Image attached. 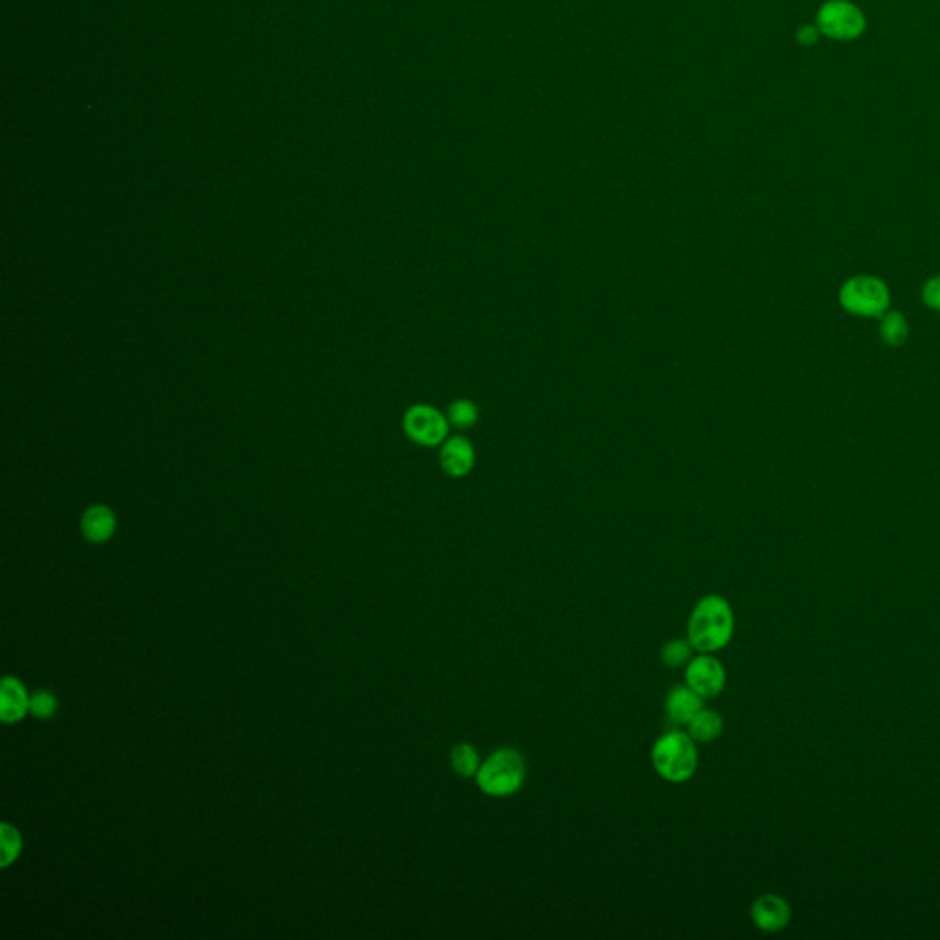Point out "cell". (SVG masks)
Here are the masks:
<instances>
[{"mask_svg": "<svg viewBox=\"0 0 940 940\" xmlns=\"http://www.w3.org/2000/svg\"><path fill=\"white\" fill-rule=\"evenodd\" d=\"M687 733L696 740V744H709L717 740L724 731V718L715 709L702 707L693 720L685 726Z\"/></svg>", "mask_w": 940, "mask_h": 940, "instance_id": "obj_13", "label": "cell"}, {"mask_svg": "<svg viewBox=\"0 0 940 940\" xmlns=\"http://www.w3.org/2000/svg\"><path fill=\"white\" fill-rule=\"evenodd\" d=\"M878 335L887 347L906 346V342L909 340V322H907L906 314L902 311H891L889 309L880 318Z\"/></svg>", "mask_w": 940, "mask_h": 940, "instance_id": "obj_14", "label": "cell"}, {"mask_svg": "<svg viewBox=\"0 0 940 940\" xmlns=\"http://www.w3.org/2000/svg\"><path fill=\"white\" fill-rule=\"evenodd\" d=\"M704 698L685 683L676 685L665 698V715L674 726H687L704 707Z\"/></svg>", "mask_w": 940, "mask_h": 940, "instance_id": "obj_10", "label": "cell"}, {"mask_svg": "<svg viewBox=\"0 0 940 940\" xmlns=\"http://www.w3.org/2000/svg\"><path fill=\"white\" fill-rule=\"evenodd\" d=\"M2 700H0V717L4 722H17L26 715V711L30 709V700H28V694L24 691L23 685L13 680V678H6L2 682Z\"/></svg>", "mask_w": 940, "mask_h": 940, "instance_id": "obj_11", "label": "cell"}, {"mask_svg": "<svg viewBox=\"0 0 940 940\" xmlns=\"http://www.w3.org/2000/svg\"><path fill=\"white\" fill-rule=\"evenodd\" d=\"M19 852H21L19 832L10 825H2V860H0L2 867H8L19 856Z\"/></svg>", "mask_w": 940, "mask_h": 940, "instance_id": "obj_18", "label": "cell"}, {"mask_svg": "<svg viewBox=\"0 0 940 940\" xmlns=\"http://www.w3.org/2000/svg\"><path fill=\"white\" fill-rule=\"evenodd\" d=\"M735 632V612L728 599L711 594L702 597L689 616L687 639L694 650L715 654L728 647Z\"/></svg>", "mask_w": 940, "mask_h": 940, "instance_id": "obj_1", "label": "cell"}, {"mask_svg": "<svg viewBox=\"0 0 940 940\" xmlns=\"http://www.w3.org/2000/svg\"><path fill=\"white\" fill-rule=\"evenodd\" d=\"M81 529L90 542H105L116 529V518L109 507L94 505L83 515Z\"/></svg>", "mask_w": 940, "mask_h": 940, "instance_id": "obj_12", "label": "cell"}, {"mask_svg": "<svg viewBox=\"0 0 940 940\" xmlns=\"http://www.w3.org/2000/svg\"><path fill=\"white\" fill-rule=\"evenodd\" d=\"M526 757L515 748H500L491 753L478 773L474 775L476 786L489 797H511L526 781Z\"/></svg>", "mask_w": 940, "mask_h": 940, "instance_id": "obj_3", "label": "cell"}, {"mask_svg": "<svg viewBox=\"0 0 940 940\" xmlns=\"http://www.w3.org/2000/svg\"><path fill=\"white\" fill-rule=\"evenodd\" d=\"M30 709L34 711V715L41 718H50L54 713H56L57 702L56 698L50 693H35L30 700Z\"/></svg>", "mask_w": 940, "mask_h": 940, "instance_id": "obj_20", "label": "cell"}, {"mask_svg": "<svg viewBox=\"0 0 940 940\" xmlns=\"http://www.w3.org/2000/svg\"><path fill=\"white\" fill-rule=\"evenodd\" d=\"M478 415H480V412H478L476 404L467 401V399H459V401L450 404L447 417L450 425L458 426V428H470V426L478 423Z\"/></svg>", "mask_w": 940, "mask_h": 940, "instance_id": "obj_17", "label": "cell"}, {"mask_svg": "<svg viewBox=\"0 0 940 940\" xmlns=\"http://www.w3.org/2000/svg\"><path fill=\"white\" fill-rule=\"evenodd\" d=\"M751 922L764 933L783 931L792 920V906L788 900L775 893L761 895L751 904Z\"/></svg>", "mask_w": 940, "mask_h": 940, "instance_id": "obj_8", "label": "cell"}, {"mask_svg": "<svg viewBox=\"0 0 940 940\" xmlns=\"http://www.w3.org/2000/svg\"><path fill=\"white\" fill-rule=\"evenodd\" d=\"M726 682H728L726 669L713 654L700 652L685 667V683L704 700L717 698L718 694L724 691Z\"/></svg>", "mask_w": 940, "mask_h": 940, "instance_id": "obj_7", "label": "cell"}, {"mask_svg": "<svg viewBox=\"0 0 940 940\" xmlns=\"http://www.w3.org/2000/svg\"><path fill=\"white\" fill-rule=\"evenodd\" d=\"M920 298L929 311L940 313V274H935L924 281L920 289Z\"/></svg>", "mask_w": 940, "mask_h": 940, "instance_id": "obj_19", "label": "cell"}, {"mask_svg": "<svg viewBox=\"0 0 940 940\" xmlns=\"http://www.w3.org/2000/svg\"><path fill=\"white\" fill-rule=\"evenodd\" d=\"M819 35H821V32H819L817 26L805 24V26H801L799 32H797V41H799V45L814 46L817 41H819Z\"/></svg>", "mask_w": 940, "mask_h": 940, "instance_id": "obj_21", "label": "cell"}, {"mask_svg": "<svg viewBox=\"0 0 940 940\" xmlns=\"http://www.w3.org/2000/svg\"><path fill=\"white\" fill-rule=\"evenodd\" d=\"M693 645L689 639H671L661 649V661L665 667L682 669L693 660Z\"/></svg>", "mask_w": 940, "mask_h": 940, "instance_id": "obj_16", "label": "cell"}, {"mask_svg": "<svg viewBox=\"0 0 940 940\" xmlns=\"http://www.w3.org/2000/svg\"><path fill=\"white\" fill-rule=\"evenodd\" d=\"M474 447L470 445L469 439L463 436L450 437L441 448L439 454V463L448 476L452 478H463L467 476L472 467H474Z\"/></svg>", "mask_w": 940, "mask_h": 940, "instance_id": "obj_9", "label": "cell"}, {"mask_svg": "<svg viewBox=\"0 0 940 940\" xmlns=\"http://www.w3.org/2000/svg\"><path fill=\"white\" fill-rule=\"evenodd\" d=\"M448 417L428 404H415L404 415V432L417 445L436 447L447 441Z\"/></svg>", "mask_w": 940, "mask_h": 940, "instance_id": "obj_6", "label": "cell"}, {"mask_svg": "<svg viewBox=\"0 0 940 940\" xmlns=\"http://www.w3.org/2000/svg\"><path fill=\"white\" fill-rule=\"evenodd\" d=\"M838 303L851 316L880 320L891 307V291L878 276L854 274L841 283Z\"/></svg>", "mask_w": 940, "mask_h": 940, "instance_id": "obj_4", "label": "cell"}, {"mask_svg": "<svg viewBox=\"0 0 940 940\" xmlns=\"http://www.w3.org/2000/svg\"><path fill=\"white\" fill-rule=\"evenodd\" d=\"M817 28L836 41H854L863 35L867 19L862 10L847 0H829L817 12Z\"/></svg>", "mask_w": 940, "mask_h": 940, "instance_id": "obj_5", "label": "cell"}, {"mask_svg": "<svg viewBox=\"0 0 940 940\" xmlns=\"http://www.w3.org/2000/svg\"><path fill=\"white\" fill-rule=\"evenodd\" d=\"M450 766H452L454 772L458 773L459 777L470 779L480 770L482 757L469 742H459L450 751Z\"/></svg>", "mask_w": 940, "mask_h": 940, "instance_id": "obj_15", "label": "cell"}, {"mask_svg": "<svg viewBox=\"0 0 940 940\" xmlns=\"http://www.w3.org/2000/svg\"><path fill=\"white\" fill-rule=\"evenodd\" d=\"M650 761L663 781L672 784L687 783L698 770L696 740L687 731H667L654 742Z\"/></svg>", "mask_w": 940, "mask_h": 940, "instance_id": "obj_2", "label": "cell"}]
</instances>
